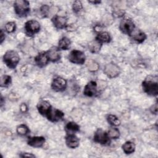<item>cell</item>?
I'll list each match as a JSON object with an SVG mask.
<instances>
[{
  "instance_id": "1",
  "label": "cell",
  "mask_w": 158,
  "mask_h": 158,
  "mask_svg": "<svg viewBox=\"0 0 158 158\" xmlns=\"http://www.w3.org/2000/svg\"><path fill=\"white\" fill-rule=\"evenodd\" d=\"M144 91L149 96H156L158 94L157 77L149 75L142 82Z\"/></svg>"
},
{
  "instance_id": "21",
  "label": "cell",
  "mask_w": 158,
  "mask_h": 158,
  "mask_svg": "<svg viewBox=\"0 0 158 158\" xmlns=\"http://www.w3.org/2000/svg\"><path fill=\"white\" fill-rule=\"evenodd\" d=\"M80 130V126L74 122H69L65 125V130L68 134L73 133L78 131Z\"/></svg>"
},
{
  "instance_id": "9",
  "label": "cell",
  "mask_w": 158,
  "mask_h": 158,
  "mask_svg": "<svg viewBox=\"0 0 158 158\" xmlns=\"http://www.w3.org/2000/svg\"><path fill=\"white\" fill-rule=\"evenodd\" d=\"M67 80L62 77H57L53 79L51 83V88L56 91H63L67 88Z\"/></svg>"
},
{
  "instance_id": "33",
  "label": "cell",
  "mask_w": 158,
  "mask_h": 158,
  "mask_svg": "<svg viewBox=\"0 0 158 158\" xmlns=\"http://www.w3.org/2000/svg\"><path fill=\"white\" fill-rule=\"evenodd\" d=\"M150 111L152 114H157V102L155 103V104H154L153 106H152L150 107Z\"/></svg>"
},
{
  "instance_id": "15",
  "label": "cell",
  "mask_w": 158,
  "mask_h": 158,
  "mask_svg": "<svg viewBox=\"0 0 158 158\" xmlns=\"http://www.w3.org/2000/svg\"><path fill=\"white\" fill-rule=\"evenodd\" d=\"M35 62L39 67H43L46 65L49 62L46 52H42L39 53L35 57Z\"/></svg>"
},
{
  "instance_id": "25",
  "label": "cell",
  "mask_w": 158,
  "mask_h": 158,
  "mask_svg": "<svg viewBox=\"0 0 158 158\" xmlns=\"http://www.w3.org/2000/svg\"><path fill=\"white\" fill-rule=\"evenodd\" d=\"M30 129L25 124H20L17 127V132L19 135L24 136L30 133Z\"/></svg>"
},
{
  "instance_id": "14",
  "label": "cell",
  "mask_w": 158,
  "mask_h": 158,
  "mask_svg": "<svg viewBox=\"0 0 158 158\" xmlns=\"http://www.w3.org/2000/svg\"><path fill=\"white\" fill-rule=\"evenodd\" d=\"M52 22L54 26L59 30L65 28L67 26V19L65 17L60 16V15H56L52 19Z\"/></svg>"
},
{
  "instance_id": "35",
  "label": "cell",
  "mask_w": 158,
  "mask_h": 158,
  "mask_svg": "<svg viewBox=\"0 0 158 158\" xmlns=\"http://www.w3.org/2000/svg\"><path fill=\"white\" fill-rule=\"evenodd\" d=\"M20 157H35V156L32 154H30V153H27V152H25V153H22V154L20 155Z\"/></svg>"
},
{
  "instance_id": "27",
  "label": "cell",
  "mask_w": 158,
  "mask_h": 158,
  "mask_svg": "<svg viewBox=\"0 0 158 158\" xmlns=\"http://www.w3.org/2000/svg\"><path fill=\"white\" fill-rule=\"evenodd\" d=\"M12 82V78L9 75H3L1 78L0 85L1 87H8Z\"/></svg>"
},
{
  "instance_id": "36",
  "label": "cell",
  "mask_w": 158,
  "mask_h": 158,
  "mask_svg": "<svg viewBox=\"0 0 158 158\" xmlns=\"http://www.w3.org/2000/svg\"><path fill=\"white\" fill-rule=\"evenodd\" d=\"M5 39V35H4V33L3 31L2 30H1V41H0V43L2 44L3 41Z\"/></svg>"
},
{
  "instance_id": "5",
  "label": "cell",
  "mask_w": 158,
  "mask_h": 158,
  "mask_svg": "<svg viewBox=\"0 0 158 158\" xmlns=\"http://www.w3.org/2000/svg\"><path fill=\"white\" fill-rule=\"evenodd\" d=\"M24 30L28 36H32L40 30V24L35 20H30L25 23Z\"/></svg>"
},
{
  "instance_id": "4",
  "label": "cell",
  "mask_w": 158,
  "mask_h": 158,
  "mask_svg": "<svg viewBox=\"0 0 158 158\" xmlns=\"http://www.w3.org/2000/svg\"><path fill=\"white\" fill-rule=\"evenodd\" d=\"M120 31L124 34L131 35L134 32L135 25L133 20L129 18L123 19L119 25Z\"/></svg>"
},
{
  "instance_id": "28",
  "label": "cell",
  "mask_w": 158,
  "mask_h": 158,
  "mask_svg": "<svg viewBox=\"0 0 158 158\" xmlns=\"http://www.w3.org/2000/svg\"><path fill=\"white\" fill-rule=\"evenodd\" d=\"M86 67L91 72H96L99 69V64L94 60L90 59L86 62Z\"/></svg>"
},
{
  "instance_id": "30",
  "label": "cell",
  "mask_w": 158,
  "mask_h": 158,
  "mask_svg": "<svg viewBox=\"0 0 158 158\" xmlns=\"http://www.w3.org/2000/svg\"><path fill=\"white\" fill-rule=\"evenodd\" d=\"M16 25L15 23L14 22H7L5 25L6 31L7 33H12L15 30Z\"/></svg>"
},
{
  "instance_id": "7",
  "label": "cell",
  "mask_w": 158,
  "mask_h": 158,
  "mask_svg": "<svg viewBox=\"0 0 158 158\" xmlns=\"http://www.w3.org/2000/svg\"><path fill=\"white\" fill-rule=\"evenodd\" d=\"M94 141L102 145L107 146L110 143V138L109 137L107 132L103 131L102 129L99 128L96 130L94 135Z\"/></svg>"
},
{
  "instance_id": "29",
  "label": "cell",
  "mask_w": 158,
  "mask_h": 158,
  "mask_svg": "<svg viewBox=\"0 0 158 158\" xmlns=\"http://www.w3.org/2000/svg\"><path fill=\"white\" fill-rule=\"evenodd\" d=\"M72 9L75 13L80 12L83 9L81 2L80 1H75L72 4Z\"/></svg>"
},
{
  "instance_id": "22",
  "label": "cell",
  "mask_w": 158,
  "mask_h": 158,
  "mask_svg": "<svg viewBox=\"0 0 158 158\" xmlns=\"http://www.w3.org/2000/svg\"><path fill=\"white\" fill-rule=\"evenodd\" d=\"M122 148L125 154H130L134 152L135 150V144L131 141H127L122 145Z\"/></svg>"
},
{
  "instance_id": "16",
  "label": "cell",
  "mask_w": 158,
  "mask_h": 158,
  "mask_svg": "<svg viewBox=\"0 0 158 158\" xmlns=\"http://www.w3.org/2000/svg\"><path fill=\"white\" fill-rule=\"evenodd\" d=\"M80 140L73 133L68 134L65 137V143L69 148L74 149L79 146Z\"/></svg>"
},
{
  "instance_id": "8",
  "label": "cell",
  "mask_w": 158,
  "mask_h": 158,
  "mask_svg": "<svg viewBox=\"0 0 158 158\" xmlns=\"http://www.w3.org/2000/svg\"><path fill=\"white\" fill-rule=\"evenodd\" d=\"M104 72L109 78H113L119 75L120 73V69L115 63L110 62L105 65Z\"/></svg>"
},
{
  "instance_id": "17",
  "label": "cell",
  "mask_w": 158,
  "mask_h": 158,
  "mask_svg": "<svg viewBox=\"0 0 158 158\" xmlns=\"http://www.w3.org/2000/svg\"><path fill=\"white\" fill-rule=\"evenodd\" d=\"M49 61L57 62L60 59V52L58 47H52L46 51Z\"/></svg>"
},
{
  "instance_id": "31",
  "label": "cell",
  "mask_w": 158,
  "mask_h": 158,
  "mask_svg": "<svg viewBox=\"0 0 158 158\" xmlns=\"http://www.w3.org/2000/svg\"><path fill=\"white\" fill-rule=\"evenodd\" d=\"M49 10V7L48 5H43L42 6L40 9V14L43 17H46L48 15V12Z\"/></svg>"
},
{
  "instance_id": "11",
  "label": "cell",
  "mask_w": 158,
  "mask_h": 158,
  "mask_svg": "<svg viewBox=\"0 0 158 158\" xmlns=\"http://www.w3.org/2000/svg\"><path fill=\"white\" fill-rule=\"evenodd\" d=\"M83 93L85 96L92 97L97 93V83L96 81H91L88 83L84 88Z\"/></svg>"
},
{
  "instance_id": "2",
  "label": "cell",
  "mask_w": 158,
  "mask_h": 158,
  "mask_svg": "<svg viewBox=\"0 0 158 158\" xmlns=\"http://www.w3.org/2000/svg\"><path fill=\"white\" fill-rule=\"evenodd\" d=\"M14 7L15 14L20 17H24L28 15L30 12V3L25 0H17L14 4Z\"/></svg>"
},
{
  "instance_id": "24",
  "label": "cell",
  "mask_w": 158,
  "mask_h": 158,
  "mask_svg": "<svg viewBox=\"0 0 158 158\" xmlns=\"http://www.w3.org/2000/svg\"><path fill=\"white\" fill-rule=\"evenodd\" d=\"M146 35L143 31H138L133 35V39L138 43H143L146 39Z\"/></svg>"
},
{
  "instance_id": "3",
  "label": "cell",
  "mask_w": 158,
  "mask_h": 158,
  "mask_svg": "<svg viewBox=\"0 0 158 158\" xmlns=\"http://www.w3.org/2000/svg\"><path fill=\"white\" fill-rule=\"evenodd\" d=\"M3 60L9 68L15 69L20 61V57L16 51L9 50L4 54Z\"/></svg>"
},
{
  "instance_id": "23",
  "label": "cell",
  "mask_w": 158,
  "mask_h": 158,
  "mask_svg": "<svg viewBox=\"0 0 158 158\" xmlns=\"http://www.w3.org/2000/svg\"><path fill=\"white\" fill-rule=\"evenodd\" d=\"M107 120L110 125L114 126V127H117V126H118L120 125V120L115 115L109 114L107 116Z\"/></svg>"
},
{
  "instance_id": "34",
  "label": "cell",
  "mask_w": 158,
  "mask_h": 158,
  "mask_svg": "<svg viewBox=\"0 0 158 158\" xmlns=\"http://www.w3.org/2000/svg\"><path fill=\"white\" fill-rule=\"evenodd\" d=\"M20 109L22 112L24 113L28 110V107L25 103H22L20 106Z\"/></svg>"
},
{
  "instance_id": "37",
  "label": "cell",
  "mask_w": 158,
  "mask_h": 158,
  "mask_svg": "<svg viewBox=\"0 0 158 158\" xmlns=\"http://www.w3.org/2000/svg\"><path fill=\"white\" fill-rule=\"evenodd\" d=\"M90 3H92L93 4H99L101 3V1H88Z\"/></svg>"
},
{
  "instance_id": "10",
  "label": "cell",
  "mask_w": 158,
  "mask_h": 158,
  "mask_svg": "<svg viewBox=\"0 0 158 158\" xmlns=\"http://www.w3.org/2000/svg\"><path fill=\"white\" fill-rule=\"evenodd\" d=\"M64 116V114L63 112L57 109L52 107L50 109L49 112L46 115L47 118L52 122H57L60 121L63 118Z\"/></svg>"
},
{
  "instance_id": "18",
  "label": "cell",
  "mask_w": 158,
  "mask_h": 158,
  "mask_svg": "<svg viewBox=\"0 0 158 158\" xmlns=\"http://www.w3.org/2000/svg\"><path fill=\"white\" fill-rule=\"evenodd\" d=\"M96 40L101 44L109 43L111 40V36L108 32L101 31L100 33H98L96 37Z\"/></svg>"
},
{
  "instance_id": "19",
  "label": "cell",
  "mask_w": 158,
  "mask_h": 158,
  "mask_svg": "<svg viewBox=\"0 0 158 158\" xmlns=\"http://www.w3.org/2000/svg\"><path fill=\"white\" fill-rule=\"evenodd\" d=\"M71 41L67 37H62L58 42V48L60 50H67L70 48Z\"/></svg>"
},
{
  "instance_id": "32",
  "label": "cell",
  "mask_w": 158,
  "mask_h": 158,
  "mask_svg": "<svg viewBox=\"0 0 158 158\" xmlns=\"http://www.w3.org/2000/svg\"><path fill=\"white\" fill-rule=\"evenodd\" d=\"M77 25H76L75 24H74V23L67 25V26H66V27H65V28L67 29V31H70L75 30L77 29Z\"/></svg>"
},
{
  "instance_id": "26",
  "label": "cell",
  "mask_w": 158,
  "mask_h": 158,
  "mask_svg": "<svg viewBox=\"0 0 158 158\" xmlns=\"http://www.w3.org/2000/svg\"><path fill=\"white\" fill-rule=\"evenodd\" d=\"M107 133L110 139H117L120 136V131L118 129L114 127L110 128Z\"/></svg>"
},
{
  "instance_id": "20",
  "label": "cell",
  "mask_w": 158,
  "mask_h": 158,
  "mask_svg": "<svg viewBox=\"0 0 158 158\" xmlns=\"http://www.w3.org/2000/svg\"><path fill=\"white\" fill-rule=\"evenodd\" d=\"M102 44L101 43L98 41L96 40H94L92 41H91L88 44V48L89 50L92 53H98L101 50V48L102 47Z\"/></svg>"
},
{
  "instance_id": "12",
  "label": "cell",
  "mask_w": 158,
  "mask_h": 158,
  "mask_svg": "<svg viewBox=\"0 0 158 158\" xmlns=\"http://www.w3.org/2000/svg\"><path fill=\"white\" fill-rule=\"evenodd\" d=\"M46 141L43 136H31L28 137L27 143L29 146L33 148H41Z\"/></svg>"
},
{
  "instance_id": "13",
  "label": "cell",
  "mask_w": 158,
  "mask_h": 158,
  "mask_svg": "<svg viewBox=\"0 0 158 158\" xmlns=\"http://www.w3.org/2000/svg\"><path fill=\"white\" fill-rule=\"evenodd\" d=\"M37 109L40 114L42 115H46L50 109L52 108L49 101L46 100H41L37 104Z\"/></svg>"
},
{
  "instance_id": "6",
  "label": "cell",
  "mask_w": 158,
  "mask_h": 158,
  "mask_svg": "<svg viewBox=\"0 0 158 158\" xmlns=\"http://www.w3.org/2000/svg\"><path fill=\"white\" fill-rule=\"evenodd\" d=\"M68 57L69 60L71 62L75 64H83L86 60V57L84 52L77 49L72 51L70 52Z\"/></svg>"
}]
</instances>
